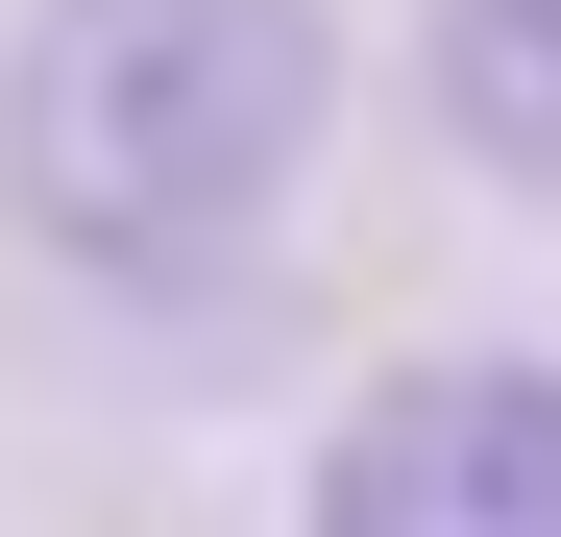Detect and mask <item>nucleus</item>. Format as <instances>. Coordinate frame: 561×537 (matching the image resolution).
Segmentation results:
<instances>
[{"mask_svg":"<svg viewBox=\"0 0 561 537\" xmlns=\"http://www.w3.org/2000/svg\"><path fill=\"white\" fill-rule=\"evenodd\" d=\"M342 99V0H25L0 49V196L99 294H220L294 220Z\"/></svg>","mask_w":561,"mask_h":537,"instance_id":"nucleus-1","label":"nucleus"},{"mask_svg":"<svg viewBox=\"0 0 561 537\" xmlns=\"http://www.w3.org/2000/svg\"><path fill=\"white\" fill-rule=\"evenodd\" d=\"M415 73L513 196H561V0H415Z\"/></svg>","mask_w":561,"mask_h":537,"instance_id":"nucleus-3","label":"nucleus"},{"mask_svg":"<svg viewBox=\"0 0 561 537\" xmlns=\"http://www.w3.org/2000/svg\"><path fill=\"white\" fill-rule=\"evenodd\" d=\"M294 537H561V367H391L342 439H318V489Z\"/></svg>","mask_w":561,"mask_h":537,"instance_id":"nucleus-2","label":"nucleus"}]
</instances>
